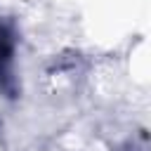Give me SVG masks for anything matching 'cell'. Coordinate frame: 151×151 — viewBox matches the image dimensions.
Here are the masks:
<instances>
[{"label": "cell", "instance_id": "6da1fadb", "mask_svg": "<svg viewBox=\"0 0 151 151\" xmlns=\"http://www.w3.org/2000/svg\"><path fill=\"white\" fill-rule=\"evenodd\" d=\"M12 57V35L7 28H0V66L7 64Z\"/></svg>", "mask_w": 151, "mask_h": 151}]
</instances>
